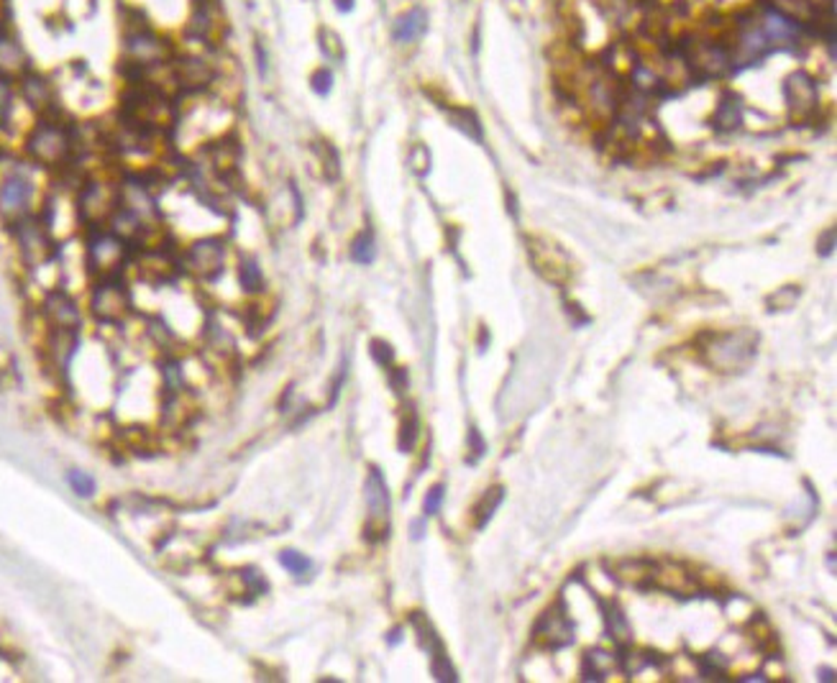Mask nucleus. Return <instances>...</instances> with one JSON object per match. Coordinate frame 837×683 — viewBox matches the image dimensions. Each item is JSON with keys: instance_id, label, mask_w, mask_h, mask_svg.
<instances>
[{"instance_id": "1", "label": "nucleus", "mask_w": 837, "mask_h": 683, "mask_svg": "<svg viewBox=\"0 0 837 683\" xmlns=\"http://www.w3.org/2000/svg\"><path fill=\"white\" fill-rule=\"evenodd\" d=\"M26 159L34 166L62 172L74 165L77 136L70 123L51 116H42L26 134Z\"/></svg>"}, {"instance_id": "2", "label": "nucleus", "mask_w": 837, "mask_h": 683, "mask_svg": "<svg viewBox=\"0 0 837 683\" xmlns=\"http://www.w3.org/2000/svg\"><path fill=\"white\" fill-rule=\"evenodd\" d=\"M128 246L108 226H95L85 243V264L97 280L120 277L128 264Z\"/></svg>"}, {"instance_id": "3", "label": "nucleus", "mask_w": 837, "mask_h": 683, "mask_svg": "<svg viewBox=\"0 0 837 683\" xmlns=\"http://www.w3.org/2000/svg\"><path fill=\"white\" fill-rule=\"evenodd\" d=\"M11 234L13 241L19 246V254L26 261L28 269H39V266H47L49 261L54 259V234L49 231V226L44 223L42 215H26L21 220L11 223Z\"/></svg>"}, {"instance_id": "4", "label": "nucleus", "mask_w": 837, "mask_h": 683, "mask_svg": "<svg viewBox=\"0 0 837 683\" xmlns=\"http://www.w3.org/2000/svg\"><path fill=\"white\" fill-rule=\"evenodd\" d=\"M34 192L36 185L24 169L8 165L0 174V218L11 226L34 212Z\"/></svg>"}, {"instance_id": "5", "label": "nucleus", "mask_w": 837, "mask_h": 683, "mask_svg": "<svg viewBox=\"0 0 837 683\" xmlns=\"http://www.w3.org/2000/svg\"><path fill=\"white\" fill-rule=\"evenodd\" d=\"M118 205V185L103 182V180H82V185L77 188V200H74V211L77 218L85 226H105L111 212Z\"/></svg>"}, {"instance_id": "6", "label": "nucleus", "mask_w": 837, "mask_h": 683, "mask_svg": "<svg viewBox=\"0 0 837 683\" xmlns=\"http://www.w3.org/2000/svg\"><path fill=\"white\" fill-rule=\"evenodd\" d=\"M90 312L100 323H120L131 312V295L120 277L97 280L90 295Z\"/></svg>"}, {"instance_id": "7", "label": "nucleus", "mask_w": 837, "mask_h": 683, "mask_svg": "<svg viewBox=\"0 0 837 683\" xmlns=\"http://www.w3.org/2000/svg\"><path fill=\"white\" fill-rule=\"evenodd\" d=\"M180 264L198 280H215L226 264V246L218 238H200L187 246Z\"/></svg>"}, {"instance_id": "8", "label": "nucleus", "mask_w": 837, "mask_h": 683, "mask_svg": "<svg viewBox=\"0 0 837 683\" xmlns=\"http://www.w3.org/2000/svg\"><path fill=\"white\" fill-rule=\"evenodd\" d=\"M16 95L19 100L24 103L28 111H34L39 119L42 116H51L54 108H57V90H54V82L49 80L47 74L36 70H28L16 80Z\"/></svg>"}, {"instance_id": "9", "label": "nucleus", "mask_w": 837, "mask_h": 683, "mask_svg": "<svg viewBox=\"0 0 837 683\" xmlns=\"http://www.w3.org/2000/svg\"><path fill=\"white\" fill-rule=\"evenodd\" d=\"M367 507H369V519H367V538H384L387 527H390V492L384 484V476L379 469L369 472L367 479Z\"/></svg>"}, {"instance_id": "10", "label": "nucleus", "mask_w": 837, "mask_h": 683, "mask_svg": "<svg viewBox=\"0 0 837 683\" xmlns=\"http://www.w3.org/2000/svg\"><path fill=\"white\" fill-rule=\"evenodd\" d=\"M28 70H34V67H31L28 51L21 44L19 34L11 26L0 24V80L16 82Z\"/></svg>"}, {"instance_id": "11", "label": "nucleus", "mask_w": 837, "mask_h": 683, "mask_svg": "<svg viewBox=\"0 0 837 683\" xmlns=\"http://www.w3.org/2000/svg\"><path fill=\"white\" fill-rule=\"evenodd\" d=\"M784 97L789 103V111L794 119L804 120L812 116L819 105V93H817V82L807 72H794L784 82Z\"/></svg>"}, {"instance_id": "12", "label": "nucleus", "mask_w": 837, "mask_h": 683, "mask_svg": "<svg viewBox=\"0 0 837 683\" xmlns=\"http://www.w3.org/2000/svg\"><path fill=\"white\" fill-rule=\"evenodd\" d=\"M686 65L701 77H722L732 67L730 49L717 42H701L686 51Z\"/></svg>"}, {"instance_id": "13", "label": "nucleus", "mask_w": 837, "mask_h": 683, "mask_svg": "<svg viewBox=\"0 0 837 683\" xmlns=\"http://www.w3.org/2000/svg\"><path fill=\"white\" fill-rule=\"evenodd\" d=\"M768 51H771V44H768L766 34H763V28L758 21H753V24H748L740 28V34H738V44L735 49L730 51V62L738 67H743V65H753V62H758V59H763Z\"/></svg>"}, {"instance_id": "14", "label": "nucleus", "mask_w": 837, "mask_h": 683, "mask_svg": "<svg viewBox=\"0 0 837 683\" xmlns=\"http://www.w3.org/2000/svg\"><path fill=\"white\" fill-rule=\"evenodd\" d=\"M44 318L51 328H80V307L65 289H51L44 297Z\"/></svg>"}, {"instance_id": "15", "label": "nucleus", "mask_w": 837, "mask_h": 683, "mask_svg": "<svg viewBox=\"0 0 837 683\" xmlns=\"http://www.w3.org/2000/svg\"><path fill=\"white\" fill-rule=\"evenodd\" d=\"M531 259H533L535 269L551 282H563L569 274L566 259H556V246H551V243H538V241L533 243L531 241Z\"/></svg>"}, {"instance_id": "16", "label": "nucleus", "mask_w": 837, "mask_h": 683, "mask_svg": "<svg viewBox=\"0 0 837 683\" xmlns=\"http://www.w3.org/2000/svg\"><path fill=\"white\" fill-rule=\"evenodd\" d=\"M538 637H543L551 648H563L574 642V627L563 612H548L538 622Z\"/></svg>"}, {"instance_id": "17", "label": "nucleus", "mask_w": 837, "mask_h": 683, "mask_svg": "<svg viewBox=\"0 0 837 683\" xmlns=\"http://www.w3.org/2000/svg\"><path fill=\"white\" fill-rule=\"evenodd\" d=\"M428 28V13L422 8H410L405 11L392 26V36H395L397 44L407 47V44H415L420 36L425 34Z\"/></svg>"}, {"instance_id": "18", "label": "nucleus", "mask_w": 837, "mask_h": 683, "mask_svg": "<svg viewBox=\"0 0 837 683\" xmlns=\"http://www.w3.org/2000/svg\"><path fill=\"white\" fill-rule=\"evenodd\" d=\"M745 335H725L720 343L715 346V364L720 366H735L743 364L748 356L753 354V338L745 343Z\"/></svg>"}, {"instance_id": "19", "label": "nucleus", "mask_w": 837, "mask_h": 683, "mask_svg": "<svg viewBox=\"0 0 837 683\" xmlns=\"http://www.w3.org/2000/svg\"><path fill=\"white\" fill-rule=\"evenodd\" d=\"M768 11L789 19L799 26L802 21H812L814 19V3L812 0H766Z\"/></svg>"}, {"instance_id": "20", "label": "nucleus", "mask_w": 837, "mask_h": 683, "mask_svg": "<svg viewBox=\"0 0 837 683\" xmlns=\"http://www.w3.org/2000/svg\"><path fill=\"white\" fill-rule=\"evenodd\" d=\"M715 128L720 131H735L743 120V103L738 95H725L715 111Z\"/></svg>"}, {"instance_id": "21", "label": "nucleus", "mask_w": 837, "mask_h": 683, "mask_svg": "<svg viewBox=\"0 0 837 683\" xmlns=\"http://www.w3.org/2000/svg\"><path fill=\"white\" fill-rule=\"evenodd\" d=\"M238 282L246 292H259L264 287V277H261V269L254 259H241L238 261Z\"/></svg>"}, {"instance_id": "22", "label": "nucleus", "mask_w": 837, "mask_h": 683, "mask_svg": "<svg viewBox=\"0 0 837 683\" xmlns=\"http://www.w3.org/2000/svg\"><path fill=\"white\" fill-rule=\"evenodd\" d=\"M376 257V246H374V234L372 231H364L353 238L351 243V259L359 261V264H372Z\"/></svg>"}, {"instance_id": "23", "label": "nucleus", "mask_w": 837, "mask_h": 683, "mask_svg": "<svg viewBox=\"0 0 837 683\" xmlns=\"http://www.w3.org/2000/svg\"><path fill=\"white\" fill-rule=\"evenodd\" d=\"M448 116H451V120H453V126H456V128H461L466 136H474L477 142H482V128H479V120H477V116H474L471 111L453 108Z\"/></svg>"}, {"instance_id": "24", "label": "nucleus", "mask_w": 837, "mask_h": 683, "mask_svg": "<svg viewBox=\"0 0 837 683\" xmlns=\"http://www.w3.org/2000/svg\"><path fill=\"white\" fill-rule=\"evenodd\" d=\"M415 441H418V415H415L413 407H410V412L405 415L402 427H399V450L410 453L413 446H415Z\"/></svg>"}, {"instance_id": "25", "label": "nucleus", "mask_w": 837, "mask_h": 683, "mask_svg": "<svg viewBox=\"0 0 837 683\" xmlns=\"http://www.w3.org/2000/svg\"><path fill=\"white\" fill-rule=\"evenodd\" d=\"M318 39H321V49H323V54H326L328 59H336V62H341V59H344V44H341V39H338V34H336V31H330V28H321Z\"/></svg>"}, {"instance_id": "26", "label": "nucleus", "mask_w": 837, "mask_h": 683, "mask_svg": "<svg viewBox=\"0 0 837 683\" xmlns=\"http://www.w3.org/2000/svg\"><path fill=\"white\" fill-rule=\"evenodd\" d=\"M279 564L284 565L290 573H295V576H303L310 571V561L305 558L303 553H298V550H284V553H279Z\"/></svg>"}, {"instance_id": "27", "label": "nucleus", "mask_w": 837, "mask_h": 683, "mask_svg": "<svg viewBox=\"0 0 837 683\" xmlns=\"http://www.w3.org/2000/svg\"><path fill=\"white\" fill-rule=\"evenodd\" d=\"M500 502H502V489H489V495L482 499V504L477 507V512H479V519H477V525L479 527H484L487 525V519L494 515V510L500 507Z\"/></svg>"}, {"instance_id": "28", "label": "nucleus", "mask_w": 837, "mask_h": 683, "mask_svg": "<svg viewBox=\"0 0 837 683\" xmlns=\"http://www.w3.org/2000/svg\"><path fill=\"white\" fill-rule=\"evenodd\" d=\"M67 481H70V487L74 489V495L77 496H93L95 495V481L88 476V473L82 472H70L67 473Z\"/></svg>"}, {"instance_id": "29", "label": "nucleus", "mask_w": 837, "mask_h": 683, "mask_svg": "<svg viewBox=\"0 0 837 683\" xmlns=\"http://www.w3.org/2000/svg\"><path fill=\"white\" fill-rule=\"evenodd\" d=\"M321 154H323V162H326V177L328 180H338V174H341V159H338V154H336V149L330 146V143H321V149H318Z\"/></svg>"}, {"instance_id": "30", "label": "nucleus", "mask_w": 837, "mask_h": 683, "mask_svg": "<svg viewBox=\"0 0 837 683\" xmlns=\"http://www.w3.org/2000/svg\"><path fill=\"white\" fill-rule=\"evenodd\" d=\"M586 663L594 668L592 673H586V679H602L607 671L615 665V660L609 658L607 653H589V656H586Z\"/></svg>"}, {"instance_id": "31", "label": "nucleus", "mask_w": 837, "mask_h": 683, "mask_svg": "<svg viewBox=\"0 0 837 683\" xmlns=\"http://www.w3.org/2000/svg\"><path fill=\"white\" fill-rule=\"evenodd\" d=\"M310 88H313V93H318V95L330 93V88H333V72L328 70V67H321V70L313 72V77H310Z\"/></svg>"}, {"instance_id": "32", "label": "nucleus", "mask_w": 837, "mask_h": 683, "mask_svg": "<svg viewBox=\"0 0 837 683\" xmlns=\"http://www.w3.org/2000/svg\"><path fill=\"white\" fill-rule=\"evenodd\" d=\"M433 676H436L438 681H456V671H453V665L448 663V658L443 656V650L433 656Z\"/></svg>"}, {"instance_id": "33", "label": "nucleus", "mask_w": 837, "mask_h": 683, "mask_svg": "<svg viewBox=\"0 0 837 683\" xmlns=\"http://www.w3.org/2000/svg\"><path fill=\"white\" fill-rule=\"evenodd\" d=\"M607 622H609V633H612V637H617V640H628L630 627L623 614L617 612V610H612V612L607 614Z\"/></svg>"}, {"instance_id": "34", "label": "nucleus", "mask_w": 837, "mask_h": 683, "mask_svg": "<svg viewBox=\"0 0 837 683\" xmlns=\"http://www.w3.org/2000/svg\"><path fill=\"white\" fill-rule=\"evenodd\" d=\"M241 579H244L246 589L252 591V594H264V591H267V581H264V576H261L256 568H246V571H241Z\"/></svg>"}, {"instance_id": "35", "label": "nucleus", "mask_w": 837, "mask_h": 683, "mask_svg": "<svg viewBox=\"0 0 837 683\" xmlns=\"http://www.w3.org/2000/svg\"><path fill=\"white\" fill-rule=\"evenodd\" d=\"M372 356L376 364L390 366V364H392V358H395V351H392V346H390V343H384V341H374Z\"/></svg>"}, {"instance_id": "36", "label": "nucleus", "mask_w": 837, "mask_h": 683, "mask_svg": "<svg viewBox=\"0 0 837 683\" xmlns=\"http://www.w3.org/2000/svg\"><path fill=\"white\" fill-rule=\"evenodd\" d=\"M443 487H433L428 496H425V504H422V510H425V515H438V510H441L443 504Z\"/></svg>"}, {"instance_id": "37", "label": "nucleus", "mask_w": 837, "mask_h": 683, "mask_svg": "<svg viewBox=\"0 0 837 683\" xmlns=\"http://www.w3.org/2000/svg\"><path fill=\"white\" fill-rule=\"evenodd\" d=\"M390 384H392V389H395L397 395H402V392L407 389V374H405V369H390Z\"/></svg>"}, {"instance_id": "38", "label": "nucleus", "mask_w": 837, "mask_h": 683, "mask_svg": "<svg viewBox=\"0 0 837 683\" xmlns=\"http://www.w3.org/2000/svg\"><path fill=\"white\" fill-rule=\"evenodd\" d=\"M254 51H256V67H259V72L264 74V72H267V51H264V44H261V42H256Z\"/></svg>"}, {"instance_id": "39", "label": "nucleus", "mask_w": 837, "mask_h": 683, "mask_svg": "<svg viewBox=\"0 0 837 683\" xmlns=\"http://www.w3.org/2000/svg\"><path fill=\"white\" fill-rule=\"evenodd\" d=\"M336 3V8L341 11V13H349L351 8H353V0H333Z\"/></svg>"}, {"instance_id": "40", "label": "nucleus", "mask_w": 837, "mask_h": 683, "mask_svg": "<svg viewBox=\"0 0 837 683\" xmlns=\"http://www.w3.org/2000/svg\"><path fill=\"white\" fill-rule=\"evenodd\" d=\"M420 535H422V522H413V538H415V541H418Z\"/></svg>"}, {"instance_id": "41", "label": "nucleus", "mask_w": 837, "mask_h": 683, "mask_svg": "<svg viewBox=\"0 0 837 683\" xmlns=\"http://www.w3.org/2000/svg\"><path fill=\"white\" fill-rule=\"evenodd\" d=\"M822 679H825V681H835V676H833V671H822Z\"/></svg>"}]
</instances>
